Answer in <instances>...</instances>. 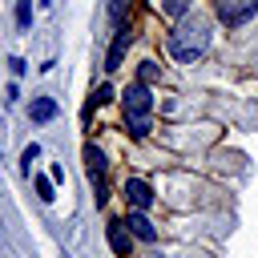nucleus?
I'll list each match as a JSON object with an SVG mask.
<instances>
[{"instance_id":"obj_1","label":"nucleus","mask_w":258,"mask_h":258,"mask_svg":"<svg viewBox=\"0 0 258 258\" xmlns=\"http://www.w3.org/2000/svg\"><path fill=\"white\" fill-rule=\"evenodd\" d=\"M206 48H210V24L198 20V16H177V24H173V32H169V52L189 64V60H198Z\"/></svg>"},{"instance_id":"obj_2","label":"nucleus","mask_w":258,"mask_h":258,"mask_svg":"<svg viewBox=\"0 0 258 258\" xmlns=\"http://www.w3.org/2000/svg\"><path fill=\"white\" fill-rule=\"evenodd\" d=\"M153 97H149V85L145 81H137V85H129L125 89V97H121V121H125V129H129V137L133 141H141V137H149V129H153Z\"/></svg>"},{"instance_id":"obj_3","label":"nucleus","mask_w":258,"mask_h":258,"mask_svg":"<svg viewBox=\"0 0 258 258\" xmlns=\"http://www.w3.org/2000/svg\"><path fill=\"white\" fill-rule=\"evenodd\" d=\"M214 12H218V20H222L226 28H242L246 20L258 16V0H218Z\"/></svg>"},{"instance_id":"obj_4","label":"nucleus","mask_w":258,"mask_h":258,"mask_svg":"<svg viewBox=\"0 0 258 258\" xmlns=\"http://www.w3.org/2000/svg\"><path fill=\"white\" fill-rule=\"evenodd\" d=\"M105 165H109L105 153L89 141V145H85V169H89V181H93V189H97V194H93L97 206H105V198H109V189H105Z\"/></svg>"},{"instance_id":"obj_5","label":"nucleus","mask_w":258,"mask_h":258,"mask_svg":"<svg viewBox=\"0 0 258 258\" xmlns=\"http://www.w3.org/2000/svg\"><path fill=\"white\" fill-rule=\"evenodd\" d=\"M129 40H133V32H129V24H121V28L113 32L109 52H105V73H117V69L125 64V48H129Z\"/></svg>"},{"instance_id":"obj_6","label":"nucleus","mask_w":258,"mask_h":258,"mask_svg":"<svg viewBox=\"0 0 258 258\" xmlns=\"http://www.w3.org/2000/svg\"><path fill=\"white\" fill-rule=\"evenodd\" d=\"M121 194H125V202H129L133 210H149V206H153V189H149V181H141V177H125Z\"/></svg>"},{"instance_id":"obj_7","label":"nucleus","mask_w":258,"mask_h":258,"mask_svg":"<svg viewBox=\"0 0 258 258\" xmlns=\"http://www.w3.org/2000/svg\"><path fill=\"white\" fill-rule=\"evenodd\" d=\"M125 226H129V234H133V238H141V242H157V230H153V222L145 218V210H133V206H129Z\"/></svg>"},{"instance_id":"obj_8","label":"nucleus","mask_w":258,"mask_h":258,"mask_svg":"<svg viewBox=\"0 0 258 258\" xmlns=\"http://www.w3.org/2000/svg\"><path fill=\"white\" fill-rule=\"evenodd\" d=\"M109 246H113V254L129 258V226L125 222H109Z\"/></svg>"},{"instance_id":"obj_9","label":"nucleus","mask_w":258,"mask_h":258,"mask_svg":"<svg viewBox=\"0 0 258 258\" xmlns=\"http://www.w3.org/2000/svg\"><path fill=\"white\" fill-rule=\"evenodd\" d=\"M28 117H32V121H40V125H44V121H52V117H56V101H52V97H32Z\"/></svg>"},{"instance_id":"obj_10","label":"nucleus","mask_w":258,"mask_h":258,"mask_svg":"<svg viewBox=\"0 0 258 258\" xmlns=\"http://www.w3.org/2000/svg\"><path fill=\"white\" fill-rule=\"evenodd\" d=\"M129 4H133V0H109V20H113V28H121V24H129V20H125V12H129Z\"/></svg>"},{"instance_id":"obj_11","label":"nucleus","mask_w":258,"mask_h":258,"mask_svg":"<svg viewBox=\"0 0 258 258\" xmlns=\"http://www.w3.org/2000/svg\"><path fill=\"white\" fill-rule=\"evenodd\" d=\"M157 77H161V69H157L153 60H141V64H137V81H145V85H153Z\"/></svg>"},{"instance_id":"obj_12","label":"nucleus","mask_w":258,"mask_h":258,"mask_svg":"<svg viewBox=\"0 0 258 258\" xmlns=\"http://www.w3.org/2000/svg\"><path fill=\"white\" fill-rule=\"evenodd\" d=\"M32 24V0H16V28Z\"/></svg>"},{"instance_id":"obj_13","label":"nucleus","mask_w":258,"mask_h":258,"mask_svg":"<svg viewBox=\"0 0 258 258\" xmlns=\"http://www.w3.org/2000/svg\"><path fill=\"white\" fill-rule=\"evenodd\" d=\"M189 4H194V0H161V12H165V16H185Z\"/></svg>"},{"instance_id":"obj_14","label":"nucleus","mask_w":258,"mask_h":258,"mask_svg":"<svg viewBox=\"0 0 258 258\" xmlns=\"http://www.w3.org/2000/svg\"><path fill=\"white\" fill-rule=\"evenodd\" d=\"M109 101H113V85L105 81V85H97V89H93V105H109Z\"/></svg>"},{"instance_id":"obj_15","label":"nucleus","mask_w":258,"mask_h":258,"mask_svg":"<svg viewBox=\"0 0 258 258\" xmlns=\"http://www.w3.org/2000/svg\"><path fill=\"white\" fill-rule=\"evenodd\" d=\"M32 185H36V194H40V202H52V198H56V194H52V177H36Z\"/></svg>"},{"instance_id":"obj_16","label":"nucleus","mask_w":258,"mask_h":258,"mask_svg":"<svg viewBox=\"0 0 258 258\" xmlns=\"http://www.w3.org/2000/svg\"><path fill=\"white\" fill-rule=\"evenodd\" d=\"M36 157H40V145L32 141V145L24 149V173H32V161H36Z\"/></svg>"}]
</instances>
